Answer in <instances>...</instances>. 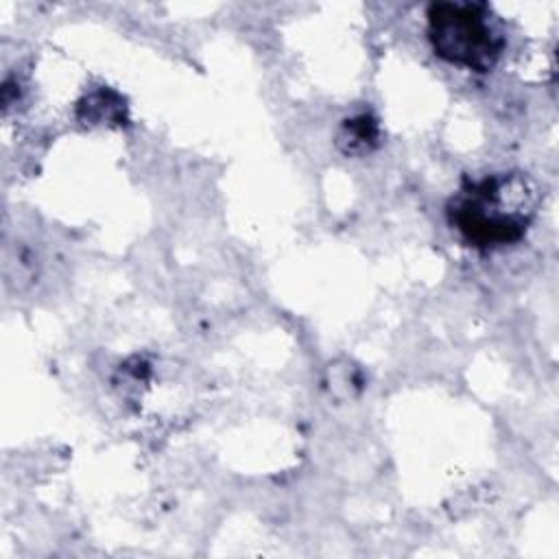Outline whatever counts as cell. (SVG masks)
Returning a JSON list of instances; mask_svg holds the SVG:
<instances>
[{
    "label": "cell",
    "instance_id": "obj_1",
    "mask_svg": "<svg viewBox=\"0 0 559 559\" xmlns=\"http://www.w3.org/2000/svg\"><path fill=\"white\" fill-rule=\"evenodd\" d=\"M542 192L522 170H498L465 177L445 203L452 231L476 251L518 245L537 218Z\"/></svg>",
    "mask_w": 559,
    "mask_h": 559
},
{
    "label": "cell",
    "instance_id": "obj_2",
    "mask_svg": "<svg viewBox=\"0 0 559 559\" xmlns=\"http://www.w3.org/2000/svg\"><path fill=\"white\" fill-rule=\"evenodd\" d=\"M426 37L435 57L478 74L493 70L507 48L498 15L489 4L472 0L430 2Z\"/></svg>",
    "mask_w": 559,
    "mask_h": 559
},
{
    "label": "cell",
    "instance_id": "obj_3",
    "mask_svg": "<svg viewBox=\"0 0 559 559\" xmlns=\"http://www.w3.org/2000/svg\"><path fill=\"white\" fill-rule=\"evenodd\" d=\"M336 144L345 155L369 153L378 144V122L367 114L347 118L341 124Z\"/></svg>",
    "mask_w": 559,
    "mask_h": 559
}]
</instances>
